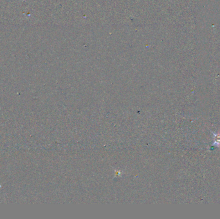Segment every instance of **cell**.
Instances as JSON below:
<instances>
[{"label":"cell","mask_w":220,"mask_h":219,"mask_svg":"<svg viewBox=\"0 0 220 219\" xmlns=\"http://www.w3.org/2000/svg\"><path fill=\"white\" fill-rule=\"evenodd\" d=\"M214 146H220V134H214Z\"/></svg>","instance_id":"cell-1"}]
</instances>
